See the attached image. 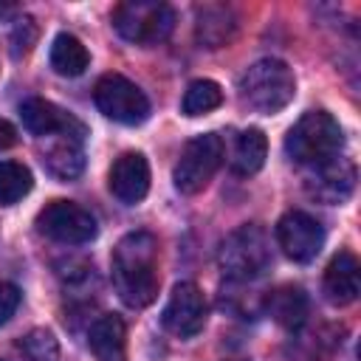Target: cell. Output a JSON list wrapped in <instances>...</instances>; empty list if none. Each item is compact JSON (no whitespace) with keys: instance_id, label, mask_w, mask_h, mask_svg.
<instances>
[{"instance_id":"obj_13","label":"cell","mask_w":361,"mask_h":361,"mask_svg":"<svg viewBox=\"0 0 361 361\" xmlns=\"http://www.w3.org/2000/svg\"><path fill=\"white\" fill-rule=\"evenodd\" d=\"M110 192L133 206V203H141L149 192V164L141 152H121L113 166H110Z\"/></svg>"},{"instance_id":"obj_12","label":"cell","mask_w":361,"mask_h":361,"mask_svg":"<svg viewBox=\"0 0 361 361\" xmlns=\"http://www.w3.org/2000/svg\"><path fill=\"white\" fill-rule=\"evenodd\" d=\"M20 118H23V127L31 135H39V138H51V135H59V133L85 138L82 121H76L71 113H65L62 107H56L54 102H45V99L23 102L20 104Z\"/></svg>"},{"instance_id":"obj_22","label":"cell","mask_w":361,"mask_h":361,"mask_svg":"<svg viewBox=\"0 0 361 361\" xmlns=\"http://www.w3.org/2000/svg\"><path fill=\"white\" fill-rule=\"evenodd\" d=\"M223 104V90L217 82L212 79H195L189 82L186 93H183V102H180V110L186 116H206L212 110H217Z\"/></svg>"},{"instance_id":"obj_1","label":"cell","mask_w":361,"mask_h":361,"mask_svg":"<svg viewBox=\"0 0 361 361\" xmlns=\"http://www.w3.org/2000/svg\"><path fill=\"white\" fill-rule=\"evenodd\" d=\"M113 285L124 305L147 307L158 296V240L149 231H130L113 248Z\"/></svg>"},{"instance_id":"obj_7","label":"cell","mask_w":361,"mask_h":361,"mask_svg":"<svg viewBox=\"0 0 361 361\" xmlns=\"http://www.w3.org/2000/svg\"><path fill=\"white\" fill-rule=\"evenodd\" d=\"M96 107L118 124H141L149 116V99L144 90L121 73H104L93 87Z\"/></svg>"},{"instance_id":"obj_19","label":"cell","mask_w":361,"mask_h":361,"mask_svg":"<svg viewBox=\"0 0 361 361\" xmlns=\"http://www.w3.org/2000/svg\"><path fill=\"white\" fill-rule=\"evenodd\" d=\"M90 65V54L85 48V42L73 34H56L51 42V68L59 76H79L85 73V68Z\"/></svg>"},{"instance_id":"obj_16","label":"cell","mask_w":361,"mask_h":361,"mask_svg":"<svg viewBox=\"0 0 361 361\" xmlns=\"http://www.w3.org/2000/svg\"><path fill=\"white\" fill-rule=\"evenodd\" d=\"M361 279H358V259L350 251H338L330 265L324 268V296L327 302L344 307L358 299Z\"/></svg>"},{"instance_id":"obj_14","label":"cell","mask_w":361,"mask_h":361,"mask_svg":"<svg viewBox=\"0 0 361 361\" xmlns=\"http://www.w3.org/2000/svg\"><path fill=\"white\" fill-rule=\"evenodd\" d=\"M237 11L223 3H206L195 8V37L206 48H223L237 34Z\"/></svg>"},{"instance_id":"obj_17","label":"cell","mask_w":361,"mask_h":361,"mask_svg":"<svg viewBox=\"0 0 361 361\" xmlns=\"http://www.w3.org/2000/svg\"><path fill=\"white\" fill-rule=\"evenodd\" d=\"M87 344L99 361H127V327L121 316L104 313L90 324Z\"/></svg>"},{"instance_id":"obj_8","label":"cell","mask_w":361,"mask_h":361,"mask_svg":"<svg viewBox=\"0 0 361 361\" xmlns=\"http://www.w3.org/2000/svg\"><path fill=\"white\" fill-rule=\"evenodd\" d=\"M37 228L56 243H90L96 237V217L73 200H51L37 214Z\"/></svg>"},{"instance_id":"obj_28","label":"cell","mask_w":361,"mask_h":361,"mask_svg":"<svg viewBox=\"0 0 361 361\" xmlns=\"http://www.w3.org/2000/svg\"><path fill=\"white\" fill-rule=\"evenodd\" d=\"M231 361H243V358H231Z\"/></svg>"},{"instance_id":"obj_27","label":"cell","mask_w":361,"mask_h":361,"mask_svg":"<svg viewBox=\"0 0 361 361\" xmlns=\"http://www.w3.org/2000/svg\"><path fill=\"white\" fill-rule=\"evenodd\" d=\"M17 8L11 6V3H0V20H6V17H11Z\"/></svg>"},{"instance_id":"obj_23","label":"cell","mask_w":361,"mask_h":361,"mask_svg":"<svg viewBox=\"0 0 361 361\" xmlns=\"http://www.w3.org/2000/svg\"><path fill=\"white\" fill-rule=\"evenodd\" d=\"M20 350H23V355L28 361H56L59 358V344H56L54 333L42 330V327H37L28 336H23Z\"/></svg>"},{"instance_id":"obj_21","label":"cell","mask_w":361,"mask_h":361,"mask_svg":"<svg viewBox=\"0 0 361 361\" xmlns=\"http://www.w3.org/2000/svg\"><path fill=\"white\" fill-rule=\"evenodd\" d=\"M34 186L31 169L20 161H0V206L23 200Z\"/></svg>"},{"instance_id":"obj_4","label":"cell","mask_w":361,"mask_h":361,"mask_svg":"<svg viewBox=\"0 0 361 361\" xmlns=\"http://www.w3.org/2000/svg\"><path fill=\"white\" fill-rule=\"evenodd\" d=\"M220 271L234 282H251L271 268V237L262 226L245 223L234 228L217 251Z\"/></svg>"},{"instance_id":"obj_6","label":"cell","mask_w":361,"mask_h":361,"mask_svg":"<svg viewBox=\"0 0 361 361\" xmlns=\"http://www.w3.org/2000/svg\"><path fill=\"white\" fill-rule=\"evenodd\" d=\"M223 155H226V147L217 133H203V135H195L192 141H186V147L180 149V158L175 164V172H172L175 189L183 195L203 192L206 183L214 178V172L220 169Z\"/></svg>"},{"instance_id":"obj_18","label":"cell","mask_w":361,"mask_h":361,"mask_svg":"<svg viewBox=\"0 0 361 361\" xmlns=\"http://www.w3.org/2000/svg\"><path fill=\"white\" fill-rule=\"evenodd\" d=\"M265 310L271 313V319L276 324H282L288 330H296L307 319V293H305L302 285H279L268 293Z\"/></svg>"},{"instance_id":"obj_5","label":"cell","mask_w":361,"mask_h":361,"mask_svg":"<svg viewBox=\"0 0 361 361\" xmlns=\"http://www.w3.org/2000/svg\"><path fill=\"white\" fill-rule=\"evenodd\" d=\"M175 11L155 0H124L113 8V28L133 45H158L169 37Z\"/></svg>"},{"instance_id":"obj_15","label":"cell","mask_w":361,"mask_h":361,"mask_svg":"<svg viewBox=\"0 0 361 361\" xmlns=\"http://www.w3.org/2000/svg\"><path fill=\"white\" fill-rule=\"evenodd\" d=\"M42 164L45 169L59 178V180H73L85 169V149H82V135H51L45 149H42Z\"/></svg>"},{"instance_id":"obj_26","label":"cell","mask_w":361,"mask_h":361,"mask_svg":"<svg viewBox=\"0 0 361 361\" xmlns=\"http://www.w3.org/2000/svg\"><path fill=\"white\" fill-rule=\"evenodd\" d=\"M11 144H17V127H14L11 121L0 118V149H6V147H11Z\"/></svg>"},{"instance_id":"obj_25","label":"cell","mask_w":361,"mask_h":361,"mask_svg":"<svg viewBox=\"0 0 361 361\" xmlns=\"http://www.w3.org/2000/svg\"><path fill=\"white\" fill-rule=\"evenodd\" d=\"M20 305V288L11 282H0V324H6Z\"/></svg>"},{"instance_id":"obj_9","label":"cell","mask_w":361,"mask_h":361,"mask_svg":"<svg viewBox=\"0 0 361 361\" xmlns=\"http://www.w3.org/2000/svg\"><path fill=\"white\" fill-rule=\"evenodd\" d=\"M276 243H279V248L285 251L288 259L310 262L324 245V228L313 214H307L302 209H293V212H285L279 217Z\"/></svg>"},{"instance_id":"obj_10","label":"cell","mask_w":361,"mask_h":361,"mask_svg":"<svg viewBox=\"0 0 361 361\" xmlns=\"http://www.w3.org/2000/svg\"><path fill=\"white\" fill-rule=\"evenodd\" d=\"M206 296L195 282H178L169 293V302L161 313L164 327L178 338H192L206 324Z\"/></svg>"},{"instance_id":"obj_20","label":"cell","mask_w":361,"mask_h":361,"mask_svg":"<svg viewBox=\"0 0 361 361\" xmlns=\"http://www.w3.org/2000/svg\"><path fill=\"white\" fill-rule=\"evenodd\" d=\"M268 158V138L262 130L257 127H248L240 133L237 144H234V152H231V169L237 175H254L262 169Z\"/></svg>"},{"instance_id":"obj_11","label":"cell","mask_w":361,"mask_h":361,"mask_svg":"<svg viewBox=\"0 0 361 361\" xmlns=\"http://www.w3.org/2000/svg\"><path fill=\"white\" fill-rule=\"evenodd\" d=\"M353 186H355V166L341 155H336L324 164L307 166L305 189L310 197H316L322 203H344L353 195Z\"/></svg>"},{"instance_id":"obj_2","label":"cell","mask_w":361,"mask_h":361,"mask_svg":"<svg viewBox=\"0 0 361 361\" xmlns=\"http://www.w3.org/2000/svg\"><path fill=\"white\" fill-rule=\"evenodd\" d=\"M293 93H296V79L282 59H259L240 76L243 104L262 116H274L285 110Z\"/></svg>"},{"instance_id":"obj_24","label":"cell","mask_w":361,"mask_h":361,"mask_svg":"<svg viewBox=\"0 0 361 361\" xmlns=\"http://www.w3.org/2000/svg\"><path fill=\"white\" fill-rule=\"evenodd\" d=\"M37 42V23L34 17H17V25L11 31V54L23 56L31 51V45Z\"/></svg>"},{"instance_id":"obj_3","label":"cell","mask_w":361,"mask_h":361,"mask_svg":"<svg viewBox=\"0 0 361 361\" xmlns=\"http://www.w3.org/2000/svg\"><path fill=\"white\" fill-rule=\"evenodd\" d=\"M344 133L338 121L324 110L305 113L285 135V152L299 166H316L338 155Z\"/></svg>"}]
</instances>
